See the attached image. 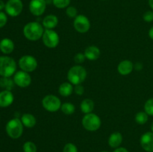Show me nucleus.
Here are the masks:
<instances>
[{"label": "nucleus", "instance_id": "nucleus-1", "mask_svg": "<svg viewBox=\"0 0 153 152\" xmlns=\"http://www.w3.org/2000/svg\"><path fill=\"white\" fill-rule=\"evenodd\" d=\"M45 28L38 22H30L23 28V34L27 40L30 41H37L42 38Z\"/></svg>", "mask_w": 153, "mask_h": 152}, {"label": "nucleus", "instance_id": "nucleus-39", "mask_svg": "<svg viewBox=\"0 0 153 152\" xmlns=\"http://www.w3.org/2000/svg\"><path fill=\"white\" fill-rule=\"evenodd\" d=\"M148 3H149L150 8L152 9V10H153V0H148Z\"/></svg>", "mask_w": 153, "mask_h": 152}, {"label": "nucleus", "instance_id": "nucleus-29", "mask_svg": "<svg viewBox=\"0 0 153 152\" xmlns=\"http://www.w3.org/2000/svg\"><path fill=\"white\" fill-rule=\"evenodd\" d=\"M66 14L69 18L75 19L78 16V10L74 6H69L66 8Z\"/></svg>", "mask_w": 153, "mask_h": 152}, {"label": "nucleus", "instance_id": "nucleus-16", "mask_svg": "<svg viewBox=\"0 0 153 152\" xmlns=\"http://www.w3.org/2000/svg\"><path fill=\"white\" fill-rule=\"evenodd\" d=\"M84 54H85L86 59L94 61L99 59L100 55H101V52H100V49L97 46H90L85 49Z\"/></svg>", "mask_w": 153, "mask_h": 152}, {"label": "nucleus", "instance_id": "nucleus-32", "mask_svg": "<svg viewBox=\"0 0 153 152\" xmlns=\"http://www.w3.org/2000/svg\"><path fill=\"white\" fill-rule=\"evenodd\" d=\"M143 19L146 22H153V10H147L143 15Z\"/></svg>", "mask_w": 153, "mask_h": 152}, {"label": "nucleus", "instance_id": "nucleus-41", "mask_svg": "<svg viewBox=\"0 0 153 152\" xmlns=\"http://www.w3.org/2000/svg\"><path fill=\"white\" fill-rule=\"evenodd\" d=\"M101 152H109V151H102Z\"/></svg>", "mask_w": 153, "mask_h": 152}, {"label": "nucleus", "instance_id": "nucleus-31", "mask_svg": "<svg viewBox=\"0 0 153 152\" xmlns=\"http://www.w3.org/2000/svg\"><path fill=\"white\" fill-rule=\"evenodd\" d=\"M85 60H86V58H85V54L82 53V52L76 54V55L74 56V61L77 65L82 64V63L85 62Z\"/></svg>", "mask_w": 153, "mask_h": 152}, {"label": "nucleus", "instance_id": "nucleus-27", "mask_svg": "<svg viewBox=\"0 0 153 152\" xmlns=\"http://www.w3.org/2000/svg\"><path fill=\"white\" fill-rule=\"evenodd\" d=\"M23 152H37V145L31 141H27L22 145Z\"/></svg>", "mask_w": 153, "mask_h": 152}, {"label": "nucleus", "instance_id": "nucleus-2", "mask_svg": "<svg viewBox=\"0 0 153 152\" xmlns=\"http://www.w3.org/2000/svg\"><path fill=\"white\" fill-rule=\"evenodd\" d=\"M87 70L81 65H76L72 66L67 72V79L70 83L76 85L82 84L87 77Z\"/></svg>", "mask_w": 153, "mask_h": 152}, {"label": "nucleus", "instance_id": "nucleus-14", "mask_svg": "<svg viewBox=\"0 0 153 152\" xmlns=\"http://www.w3.org/2000/svg\"><path fill=\"white\" fill-rule=\"evenodd\" d=\"M14 100V96L11 91L3 90L0 92V107H7L11 105Z\"/></svg>", "mask_w": 153, "mask_h": 152}, {"label": "nucleus", "instance_id": "nucleus-9", "mask_svg": "<svg viewBox=\"0 0 153 152\" xmlns=\"http://www.w3.org/2000/svg\"><path fill=\"white\" fill-rule=\"evenodd\" d=\"M5 12L12 17H16L22 13L23 3L22 0H8L5 4Z\"/></svg>", "mask_w": 153, "mask_h": 152}, {"label": "nucleus", "instance_id": "nucleus-34", "mask_svg": "<svg viewBox=\"0 0 153 152\" xmlns=\"http://www.w3.org/2000/svg\"><path fill=\"white\" fill-rule=\"evenodd\" d=\"M85 92V89H84V86L82 84L76 85L74 87V92L78 95H82V94Z\"/></svg>", "mask_w": 153, "mask_h": 152}, {"label": "nucleus", "instance_id": "nucleus-10", "mask_svg": "<svg viewBox=\"0 0 153 152\" xmlns=\"http://www.w3.org/2000/svg\"><path fill=\"white\" fill-rule=\"evenodd\" d=\"M73 27L77 32L85 34L91 28V22L86 16L79 14L74 19Z\"/></svg>", "mask_w": 153, "mask_h": 152}, {"label": "nucleus", "instance_id": "nucleus-17", "mask_svg": "<svg viewBox=\"0 0 153 152\" xmlns=\"http://www.w3.org/2000/svg\"><path fill=\"white\" fill-rule=\"evenodd\" d=\"M58 24V18L54 14L45 16L42 21V25L45 29H54Z\"/></svg>", "mask_w": 153, "mask_h": 152}, {"label": "nucleus", "instance_id": "nucleus-28", "mask_svg": "<svg viewBox=\"0 0 153 152\" xmlns=\"http://www.w3.org/2000/svg\"><path fill=\"white\" fill-rule=\"evenodd\" d=\"M144 111L149 116H153V98H149L144 104Z\"/></svg>", "mask_w": 153, "mask_h": 152}, {"label": "nucleus", "instance_id": "nucleus-22", "mask_svg": "<svg viewBox=\"0 0 153 152\" xmlns=\"http://www.w3.org/2000/svg\"><path fill=\"white\" fill-rule=\"evenodd\" d=\"M94 106L95 105H94V102L93 101V100L90 99V98H85L81 102V111L85 115L91 113L94 111Z\"/></svg>", "mask_w": 153, "mask_h": 152}, {"label": "nucleus", "instance_id": "nucleus-19", "mask_svg": "<svg viewBox=\"0 0 153 152\" xmlns=\"http://www.w3.org/2000/svg\"><path fill=\"white\" fill-rule=\"evenodd\" d=\"M14 50V43L10 39L4 38L0 41V51L4 55H9Z\"/></svg>", "mask_w": 153, "mask_h": 152}, {"label": "nucleus", "instance_id": "nucleus-8", "mask_svg": "<svg viewBox=\"0 0 153 152\" xmlns=\"http://www.w3.org/2000/svg\"><path fill=\"white\" fill-rule=\"evenodd\" d=\"M18 64L21 70L28 73L32 72L34 70H36L38 65L37 59L31 55H24L21 57L20 59L19 60Z\"/></svg>", "mask_w": 153, "mask_h": 152}, {"label": "nucleus", "instance_id": "nucleus-12", "mask_svg": "<svg viewBox=\"0 0 153 152\" xmlns=\"http://www.w3.org/2000/svg\"><path fill=\"white\" fill-rule=\"evenodd\" d=\"M47 3L46 0H31L28 4V8L32 15L40 16L44 13Z\"/></svg>", "mask_w": 153, "mask_h": 152}, {"label": "nucleus", "instance_id": "nucleus-23", "mask_svg": "<svg viewBox=\"0 0 153 152\" xmlns=\"http://www.w3.org/2000/svg\"><path fill=\"white\" fill-rule=\"evenodd\" d=\"M14 84L13 80H11L10 77H1L0 78V87L4 88V90L11 91Z\"/></svg>", "mask_w": 153, "mask_h": 152}, {"label": "nucleus", "instance_id": "nucleus-33", "mask_svg": "<svg viewBox=\"0 0 153 152\" xmlns=\"http://www.w3.org/2000/svg\"><path fill=\"white\" fill-rule=\"evenodd\" d=\"M7 22V16L4 12L0 11V28L4 27Z\"/></svg>", "mask_w": 153, "mask_h": 152}, {"label": "nucleus", "instance_id": "nucleus-36", "mask_svg": "<svg viewBox=\"0 0 153 152\" xmlns=\"http://www.w3.org/2000/svg\"><path fill=\"white\" fill-rule=\"evenodd\" d=\"M113 152H129L128 150H127L126 148L123 147H119V148H117L114 149Z\"/></svg>", "mask_w": 153, "mask_h": 152}, {"label": "nucleus", "instance_id": "nucleus-3", "mask_svg": "<svg viewBox=\"0 0 153 152\" xmlns=\"http://www.w3.org/2000/svg\"><path fill=\"white\" fill-rule=\"evenodd\" d=\"M16 61L8 56H0V75L10 77L16 73Z\"/></svg>", "mask_w": 153, "mask_h": 152}, {"label": "nucleus", "instance_id": "nucleus-6", "mask_svg": "<svg viewBox=\"0 0 153 152\" xmlns=\"http://www.w3.org/2000/svg\"><path fill=\"white\" fill-rule=\"evenodd\" d=\"M61 101L58 96L55 95H47L42 99V105L48 112L54 113L61 109Z\"/></svg>", "mask_w": 153, "mask_h": 152}, {"label": "nucleus", "instance_id": "nucleus-20", "mask_svg": "<svg viewBox=\"0 0 153 152\" xmlns=\"http://www.w3.org/2000/svg\"><path fill=\"white\" fill-rule=\"evenodd\" d=\"M23 126L26 127L28 128H34L37 123V119L34 115L31 113H24L20 119Z\"/></svg>", "mask_w": 153, "mask_h": 152}, {"label": "nucleus", "instance_id": "nucleus-5", "mask_svg": "<svg viewBox=\"0 0 153 152\" xmlns=\"http://www.w3.org/2000/svg\"><path fill=\"white\" fill-rule=\"evenodd\" d=\"M82 124L83 128L86 131L94 132V131H98L100 128L102 121L98 115L94 113H91L84 116V117L82 118Z\"/></svg>", "mask_w": 153, "mask_h": 152}, {"label": "nucleus", "instance_id": "nucleus-13", "mask_svg": "<svg viewBox=\"0 0 153 152\" xmlns=\"http://www.w3.org/2000/svg\"><path fill=\"white\" fill-rule=\"evenodd\" d=\"M140 143L142 148L146 152H153V132L148 131L140 137Z\"/></svg>", "mask_w": 153, "mask_h": 152}, {"label": "nucleus", "instance_id": "nucleus-42", "mask_svg": "<svg viewBox=\"0 0 153 152\" xmlns=\"http://www.w3.org/2000/svg\"><path fill=\"white\" fill-rule=\"evenodd\" d=\"M101 1H106V0H101Z\"/></svg>", "mask_w": 153, "mask_h": 152}, {"label": "nucleus", "instance_id": "nucleus-4", "mask_svg": "<svg viewBox=\"0 0 153 152\" xmlns=\"http://www.w3.org/2000/svg\"><path fill=\"white\" fill-rule=\"evenodd\" d=\"M5 131L9 137L16 139L21 137L23 133V125L18 118H13L8 121L5 126Z\"/></svg>", "mask_w": 153, "mask_h": 152}, {"label": "nucleus", "instance_id": "nucleus-38", "mask_svg": "<svg viewBox=\"0 0 153 152\" xmlns=\"http://www.w3.org/2000/svg\"><path fill=\"white\" fill-rule=\"evenodd\" d=\"M5 7V4L4 3V1L2 0H0V11H1L2 9H4Z\"/></svg>", "mask_w": 153, "mask_h": 152}, {"label": "nucleus", "instance_id": "nucleus-21", "mask_svg": "<svg viewBox=\"0 0 153 152\" xmlns=\"http://www.w3.org/2000/svg\"><path fill=\"white\" fill-rule=\"evenodd\" d=\"M74 92V87L70 82H64L58 87V92L63 97H68Z\"/></svg>", "mask_w": 153, "mask_h": 152}, {"label": "nucleus", "instance_id": "nucleus-25", "mask_svg": "<svg viewBox=\"0 0 153 152\" xmlns=\"http://www.w3.org/2000/svg\"><path fill=\"white\" fill-rule=\"evenodd\" d=\"M61 110L65 115H72L76 111V107L70 102H65L61 104Z\"/></svg>", "mask_w": 153, "mask_h": 152}, {"label": "nucleus", "instance_id": "nucleus-24", "mask_svg": "<svg viewBox=\"0 0 153 152\" xmlns=\"http://www.w3.org/2000/svg\"><path fill=\"white\" fill-rule=\"evenodd\" d=\"M149 119V115L145 111H140L137 113H136L134 116V120L138 125H145L148 122Z\"/></svg>", "mask_w": 153, "mask_h": 152}, {"label": "nucleus", "instance_id": "nucleus-30", "mask_svg": "<svg viewBox=\"0 0 153 152\" xmlns=\"http://www.w3.org/2000/svg\"><path fill=\"white\" fill-rule=\"evenodd\" d=\"M63 152H78V148L73 143L68 142L64 145Z\"/></svg>", "mask_w": 153, "mask_h": 152}, {"label": "nucleus", "instance_id": "nucleus-11", "mask_svg": "<svg viewBox=\"0 0 153 152\" xmlns=\"http://www.w3.org/2000/svg\"><path fill=\"white\" fill-rule=\"evenodd\" d=\"M13 80L15 84L21 88L28 87L31 83V77L29 73L22 70L16 72Z\"/></svg>", "mask_w": 153, "mask_h": 152}, {"label": "nucleus", "instance_id": "nucleus-26", "mask_svg": "<svg viewBox=\"0 0 153 152\" xmlns=\"http://www.w3.org/2000/svg\"><path fill=\"white\" fill-rule=\"evenodd\" d=\"M71 0H52V4L58 9L67 8L70 4Z\"/></svg>", "mask_w": 153, "mask_h": 152}, {"label": "nucleus", "instance_id": "nucleus-15", "mask_svg": "<svg viewBox=\"0 0 153 152\" xmlns=\"http://www.w3.org/2000/svg\"><path fill=\"white\" fill-rule=\"evenodd\" d=\"M133 69H134V64L128 60H124L121 61L117 66V72L121 75H128L132 72Z\"/></svg>", "mask_w": 153, "mask_h": 152}, {"label": "nucleus", "instance_id": "nucleus-35", "mask_svg": "<svg viewBox=\"0 0 153 152\" xmlns=\"http://www.w3.org/2000/svg\"><path fill=\"white\" fill-rule=\"evenodd\" d=\"M134 69H135L137 70V71H140V70L143 69V65H142L141 63L137 62L134 65Z\"/></svg>", "mask_w": 153, "mask_h": 152}, {"label": "nucleus", "instance_id": "nucleus-40", "mask_svg": "<svg viewBox=\"0 0 153 152\" xmlns=\"http://www.w3.org/2000/svg\"><path fill=\"white\" fill-rule=\"evenodd\" d=\"M151 131L153 132V122H152V124H151Z\"/></svg>", "mask_w": 153, "mask_h": 152}, {"label": "nucleus", "instance_id": "nucleus-7", "mask_svg": "<svg viewBox=\"0 0 153 152\" xmlns=\"http://www.w3.org/2000/svg\"><path fill=\"white\" fill-rule=\"evenodd\" d=\"M42 40L46 47L49 49H55L59 44L60 37L58 33L53 29H45Z\"/></svg>", "mask_w": 153, "mask_h": 152}, {"label": "nucleus", "instance_id": "nucleus-37", "mask_svg": "<svg viewBox=\"0 0 153 152\" xmlns=\"http://www.w3.org/2000/svg\"><path fill=\"white\" fill-rule=\"evenodd\" d=\"M148 34H149V38L153 40V26L151 27L150 29L149 30V33H148Z\"/></svg>", "mask_w": 153, "mask_h": 152}, {"label": "nucleus", "instance_id": "nucleus-18", "mask_svg": "<svg viewBox=\"0 0 153 152\" xmlns=\"http://www.w3.org/2000/svg\"><path fill=\"white\" fill-rule=\"evenodd\" d=\"M123 135L120 132H114L110 135L108 138V142L109 146L112 148H117L120 146V145L123 142Z\"/></svg>", "mask_w": 153, "mask_h": 152}]
</instances>
